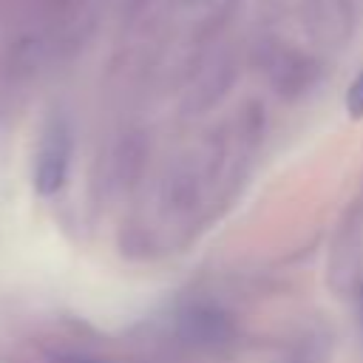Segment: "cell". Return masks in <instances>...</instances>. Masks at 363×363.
I'll return each instance as SVG.
<instances>
[{
    "label": "cell",
    "mask_w": 363,
    "mask_h": 363,
    "mask_svg": "<svg viewBox=\"0 0 363 363\" xmlns=\"http://www.w3.org/2000/svg\"><path fill=\"white\" fill-rule=\"evenodd\" d=\"M71 164V130L62 119H54L37 145L34 156V190L40 196H54L68 176Z\"/></svg>",
    "instance_id": "obj_1"
},
{
    "label": "cell",
    "mask_w": 363,
    "mask_h": 363,
    "mask_svg": "<svg viewBox=\"0 0 363 363\" xmlns=\"http://www.w3.org/2000/svg\"><path fill=\"white\" fill-rule=\"evenodd\" d=\"M346 113L352 119H363V68H360V74L352 79V85L346 91Z\"/></svg>",
    "instance_id": "obj_2"
},
{
    "label": "cell",
    "mask_w": 363,
    "mask_h": 363,
    "mask_svg": "<svg viewBox=\"0 0 363 363\" xmlns=\"http://www.w3.org/2000/svg\"><path fill=\"white\" fill-rule=\"evenodd\" d=\"M360 315H363V295H360Z\"/></svg>",
    "instance_id": "obj_3"
},
{
    "label": "cell",
    "mask_w": 363,
    "mask_h": 363,
    "mask_svg": "<svg viewBox=\"0 0 363 363\" xmlns=\"http://www.w3.org/2000/svg\"><path fill=\"white\" fill-rule=\"evenodd\" d=\"M79 363H91V360H79Z\"/></svg>",
    "instance_id": "obj_4"
}]
</instances>
